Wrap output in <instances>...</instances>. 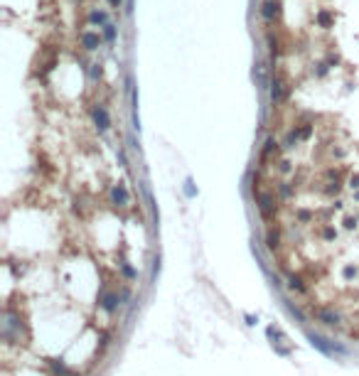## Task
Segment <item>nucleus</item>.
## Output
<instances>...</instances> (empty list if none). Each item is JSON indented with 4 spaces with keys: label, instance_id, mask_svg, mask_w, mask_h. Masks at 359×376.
I'll return each mask as SVG.
<instances>
[{
    "label": "nucleus",
    "instance_id": "obj_1",
    "mask_svg": "<svg viewBox=\"0 0 359 376\" xmlns=\"http://www.w3.org/2000/svg\"><path fill=\"white\" fill-rule=\"evenodd\" d=\"M94 121H96V126H98V131H109V126H111L109 113H106L104 106H96L94 109Z\"/></svg>",
    "mask_w": 359,
    "mask_h": 376
},
{
    "label": "nucleus",
    "instance_id": "obj_2",
    "mask_svg": "<svg viewBox=\"0 0 359 376\" xmlns=\"http://www.w3.org/2000/svg\"><path fill=\"white\" fill-rule=\"evenodd\" d=\"M285 94H288V86H285L283 79H276L273 81V91H271V98H273V103H281L285 98Z\"/></svg>",
    "mask_w": 359,
    "mask_h": 376
},
{
    "label": "nucleus",
    "instance_id": "obj_3",
    "mask_svg": "<svg viewBox=\"0 0 359 376\" xmlns=\"http://www.w3.org/2000/svg\"><path fill=\"white\" fill-rule=\"evenodd\" d=\"M278 13H281V10H278V3H276V0H266L264 18L266 20H276V18H278Z\"/></svg>",
    "mask_w": 359,
    "mask_h": 376
},
{
    "label": "nucleus",
    "instance_id": "obj_4",
    "mask_svg": "<svg viewBox=\"0 0 359 376\" xmlns=\"http://www.w3.org/2000/svg\"><path fill=\"white\" fill-rule=\"evenodd\" d=\"M81 42H84L86 49H96L101 39H98V35H94V32H84V35H81Z\"/></svg>",
    "mask_w": 359,
    "mask_h": 376
},
{
    "label": "nucleus",
    "instance_id": "obj_5",
    "mask_svg": "<svg viewBox=\"0 0 359 376\" xmlns=\"http://www.w3.org/2000/svg\"><path fill=\"white\" fill-rule=\"evenodd\" d=\"M114 199H116V202H121V204H126V202H128V194H126V189H123V185H118V187H114Z\"/></svg>",
    "mask_w": 359,
    "mask_h": 376
},
{
    "label": "nucleus",
    "instance_id": "obj_6",
    "mask_svg": "<svg viewBox=\"0 0 359 376\" xmlns=\"http://www.w3.org/2000/svg\"><path fill=\"white\" fill-rule=\"evenodd\" d=\"M256 79H259V86L266 89V72H264V64H256Z\"/></svg>",
    "mask_w": 359,
    "mask_h": 376
},
{
    "label": "nucleus",
    "instance_id": "obj_7",
    "mask_svg": "<svg viewBox=\"0 0 359 376\" xmlns=\"http://www.w3.org/2000/svg\"><path fill=\"white\" fill-rule=\"evenodd\" d=\"M91 22H98V25H106V13H91Z\"/></svg>",
    "mask_w": 359,
    "mask_h": 376
},
{
    "label": "nucleus",
    "instance_id": "obj_8",
    "mask_svg": "<svg viewBox=\"0 0 359 376\" xmlns=\"http://www.w3.org/2000/svg\"><path fill=\"white\" fill-rule=\"evenodd\" d=\"M318 20H320V25H322V27H327V25L332 22V18H330V13H320V15H318Z\"/></svg>",
    "mask_w": 359,
    "mask_h": 376
},
{
    "label": "nucleus",
    "instance_id": "obj_9",
    "mask_svg": "<svg viewBox=\"0 0 359 376\" xmlns=\"http://www.w3.org/2000/svg\"><path fill=\"white\" fill-rule=\"evenodd\" d=\"M104 27H106V39H114L116 37V30H114V27H111V25H104Z\"/></svg>",
    "mask_w": 359,
    "mask_h": 376
},
{
    "label": "nucleus",
    "instance_id": "obj_10",
    "mask_svg": "<svg viewBox=\"0 0 359 376\" xmlns=\"http://www.w3.org/2000/svg\"><path fill=\"white\" fill-rule=\"evenodd\" d=\"M109 3H111V8H118V5H121V0H109Z\"/></svg>",
    "mask_w": 359,
    "mask_h": 376
}]
</instances>
